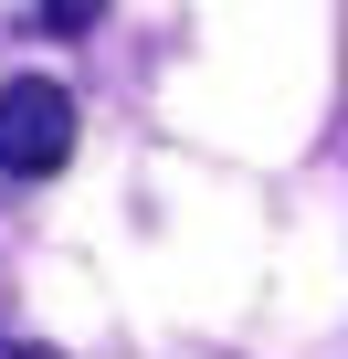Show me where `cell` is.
<instances>
[{"mask_svg":"<svg viewBox=\"0 0 348 359\" xmlns=\"http://www.w3.org/2000/svg\"><path fill=\"white\" fill-rule=\"evenodd\" d=\"M0 359H64V348H43V338H11V327H0Z\"/></svg>","mask_w":348,"mask_h":359,"instance_id":"3","label":"cell"},{"mask_svg":"<svg viewBox=\"0 0 348 359\" xmlns=\"http://www.w3.org/2000/svg\"><path fill=\"white\" fill-rule=\"evenodd\" d=\"M74 158V95L53 74H11L0 85V180H53Z\"/></svg>","mask_w":348,"mask_h":359,"instance_id":"1","label":"cell"},{"mask_svg":"<svg viewBox=\"0 0 348 359\" xmlns=\"http://www.w3.org/2000/svg\"><path fill=\"white\" fill-rule=\"evenodd\" d=\"M32 22H43V32H64V43H74V32H95V22H106V0H43V11H32Z\"/></svg>","mask_w":348,"mask_h":359,"instance_id":"2","label":"cell"}]
</instances>
